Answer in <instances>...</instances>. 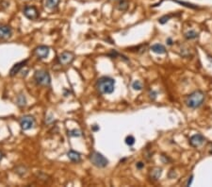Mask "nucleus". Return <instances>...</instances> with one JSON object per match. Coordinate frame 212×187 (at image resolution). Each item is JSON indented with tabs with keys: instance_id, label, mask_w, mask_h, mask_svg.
I'll return each instance as SVG.
<instances>
[{
	"instance_id": "1",
	"label": "nucleus",
	"mask_w": 212,
	"mask_h": 187,
	"mask_svg": "<svg viewBox=\"0 0 212 187\" xmlns=\"http://www.w3.org/2000/svg\"><path fill=\"white\" fill-rule=\"evenodd\" d=\"M114 85L115 81L113 78L109 77H103L97 81L96 88L97 91L102 95H109V94H111L114 91Z\"/></svg>"
},
{
	"instance_id": "2",
	"label": "nucleus",
	"mask_w": 212,
	"mask_h": 187,
	"mask_svg": "<svg viewBox=\"0 0 212 187\" xmlns=\"http://www.w3.org/2000/svg\"><path fill=\"white\" fill-rule=\"evenodd\" d=\"M204 100V94L202 91H195L186 97L185 103L190 109H197L199 108Z\"/></svg>"
},
{
	"instance_id": "3",
	"label": "nucleus",
	"mask_w": 212,
	"mask_h": 187,
	"mask_svg": "<svg viewBox=\"0 0 212 187\" xmlns=\"http://www.w3.org/2000/svg\"><path fill=\"white\" fill-rule=\"evenodd\" d=\"M90 161L91 162L94 166L99 167V168H104L108 165L109 161L103 154L99 153V152H93L90 156Z\"/></svg>"
},
{
	"instance_id": "4",
	"label": "nucleus",
	"mask_w": 212,
	"mask_h": 187,
	"mask_svg": "<svg viewBox=\"0 0 212 187\" xmlns=\"http://www.w3.org/2000/svg\"><path fill=\"white\" fill-rule=\"evenodd\" d=\"M34 80L37 84L41 86H49L51 83V78L48 72L44 70L36 71L34 74Z\"/></svg>"
},
{
	"instance_id": "5",
	"label": "nucleus",
	"mask_w": 212,
	"mask_h": 187,
	"mask_svg": "<svg viewBox=\"0 0 212 187\" xmlns=\"http://www.w3.org/2000/svg\"><path fill=\"white\" fill-rule=\"evenodd\" d=\"M34 124H35V120L31 116H26L21 118L20 120V126L24 131H28V129L32 128Z\"/></svg>"
},
{
	"instance_id": "6",
	"label": "nucleus",
	"mask_w": 212,
	"mask_h": 187,
	"mask_svg": "<svg viewBox=\"0 0 212 187\" xmlns=\"http://www.w3.org/2000/svg\"><path fill=\"white\" fill-rule=\"evenodd\" d=\"M204 141H206V138H204L202 134L197 133V134L192 135V137L189 138V145L193 147H199L204 143Z\"/></svg>"
},
{
	"instance_id": "7",
	"label": "nucleus",
	"mask_w": 212,
	"mask_h": 187,
	"mask_svg": "<svg viewBox=\"0 0 212 187\" xmlns=\"http://www.w3.org/2000/svg\"><path fill=\"white\" fill-rule=\"evenodd\" d=\"M25 16L30 20L37 19L39 17V11L34 6H26L24 10Z\"/></svg>"
},
{
	"instance_id": "8",
	"label": "nucleus",
	"mask_w": 212,
	"mask_h": 187,
	"mask_svg": "<svg viewBox=\"0 0 212 187\" xmlns=\"http://www.w3.org/2000/svg\"><path fill=\"white\" fill-rule=\"evenodd\" d=\"M75 59V56L72 52H63L62 54H60L59 56V62L62 65H65V64H69L71 63Z\"/></svg>"
},
{
	"instance_id": "9",
	"label": "nucleus",
	"mask_w": 212,
	"mask_h": 187,
	"mask_svg": "<svg viewBox=\"0 0 212 187\" xmlns=\"http://www.w3.org/2000/svg\"><path fill=\"white\" fill-rule=\"evenodd\" d=\"M49 51H50V50H49L48 46H40L35 48L34 53H35V55H36L39 59L42 60V59L47 58L48 55H49Z\"/></svg>"
},
{
	"instance_id": "10",
	"label": "nucleus",
	"mask_w": 212,
	"mask_h": 187,
	"mask_svg": "<svg viewBox=\"0 0 212 187\" xmlns=\"http://www.w3.org/2000/svg\"><path fill=\"white\" fill-rule=\"evenodd\" d=\"M12 34L11 28L9 26H0V39H7L10 38Z\"/></svg>"
},
{
	"instance_id": "11",
	"label": "nucleus",
	"mask_w": 212,
	"mask_h": 187,
	"mask_svg": "<svg viewBox=\"0 0 212 187\" xmlns=\"http://www.w3.org/2000/svg\"><path fill=\"white\" fill-rule=\"evenodd\" d=\"M26 62H27V60L22 61V62H18V63L14 64V65L12 66V68L11 69V71H10V76H11V77H13V76H15L17 73H19V71L26 65Z\"/></svg>"
},
{
	"instance_id": "12",
	"label": "nucleus",
	"mask_w": 212,
	"mask_h": 187,
	"mask_svg": "<svg viewBox=\"0 0 212 187\" xmlns=\"http://www.w3.org/2000/svg\"><path fill=\"white\" fill-rule=\"evenodd\" d=\"M151 50L155 53V54H165L166 53V48L164 46H162L160 44H155L151 46Z\"/></svg>"
},
{
	"instance_id": "13",
	"label": "nucleus",
	"mask_w": 212,
	"mask_h": 187,
	"mask_svg": "<svg viewBox=\"0 0 212 187\" xmlns=\"http://www.w3.org/2000/svg\"><path fill=\"white\" fill-rule=\"evenodd\" d=\"M67 156H68L69 159L74 163H79L80 160H81L80 154L78 152H76V151H74V150H70V151L67 153Z\"/></svg>"
},
{
	"instance_id": "14",
	"label": "nucleus",
	"mask_w": 212,
	"mask_h": 187,
	"mask_svg": "<svg viewBox=\"0 0 212 187\" xmlns=\"http://www.w3.org/2000/svg\"><path fill=\"white\" fill-rule=\"evenodd\" d=\"M59 3H60V0H45V6L48 9H51V10L57 8Z\"/></svg>"
},
{
	"instance_id": "15",
	"label": "nucleus",
	"mask_w": 212,
	"mask_h": 187,
	"mask_svg": "<svg viewBox=\"0 0 212 187\" xmlns=\"http://www.w3.org/2000/svg\"><path fill=\"white\" fill-rule=\"evenodd\" d=\"M173 1H174L175 3H178V4L182 5V6H185V7H187V8H189V9H194V10L198 9V6L197 5H193L192 3H188V2H185V1H180V0H173Z\"/></svg>"
},
{
	"instance_id": "16",
	"label": "nucleus",
	"mask_w": 212,
	"mask_h": 187,
	"mask_svg": "<svg viewBox=\"0 0 212 187\" xmlns=\"http://www.w3.org/2000/svg\"><path fill=\"white\" fill-rule=\"evenodd\" d=\"M127 8H128V1L127 0H121L118 4V10L119 11H126Z\"/></svg>"
},
{
	"instance_id": "17",
	"label": "nucleus",
	"mask_w": 212,
	"mask_h": 187,
	"mask_svg": "<svg viewBox=\"0 0 212 187\" xmlns=\"http://www.w3.org/2000/svg\"><path fill=\"white\" fill-rule=\"evenodd\" d=\"M198 37V33L194 30H189L188 32L185 33V38L188 40H192V39H196Z\"/></svg>"
},
{
	"instance_id": "18",
	"label": "nucleus",
	"mask_w": 212,
	"mask_h": 187,
	"mask_svg": "<svg viewBox=\"0 0 212 187\" xmlns=\"http://www.w3.org/2000/svg\"><path fill=\"white\" fill-rule=\"evenodd\" d=\"M161 175V169L160 168H155L153 170H151V178L154 179H159Z\"/></svg>"
},
{
	"instance_id": "19",
	"label": "nucleus",
	"mask_w": 212,
	"mask_h": 187,
	"mask_svg": "<svg viewBox=\"0 0 212 187\" xmlns=\"http://www.w3.org/2000/svg\"><path fill=\"white\" fill-rule=\"evenodd\" d=\"M132 88L134 90H137V91H140L143 89V84L140 81H135L133 83H132Z\"/></svg>"
},
{
	"instance_id": "20",
	"label": "nucleus",
	"mask_w": 212,
	"mask_h": 187,
	"mask_svg": "<svg viewBox=\"0 0 212 187\" xmlns=\"http://www.w3.org/2000/svg\"><path fill=\"white\" fill-rule=\"evenodd\" d=\"M171 17H173V14H168V15H164V16H162V17H160V18L158 19V22H159L160 24L163 25V24L167 23Z\"/></svg>"
},
{
	"instance_id": "21",
	"label": "nucleus",
	"mask_w": 212,
	"mask_h": 187,
	"mask_svg": "<svg viewBox=\"0 0 212 187\" xmlns=\"http://www.w3.org/2000/svg\"><path fill=\"white\" fill-rule=\"evenodd\" d=\"M125 144H126L127 146H129V147L133 146L134 144H135V138H134L132 135L127 136V137L125 138Z\"/></svg>"
},
{
	"instance_id": "22",
	"label": "nucleus",
	"mask_w": 212,
	"mask_h": 187,
	"mask_svg": "<svg viewBox=\"0 0 212 187\" xmlns=\"http://www.w3.org/2000/svg\"><path fill=\"white\" fill-rule=\"evenodd\" d=\"M17 104L19 106H25L26 105V97L24 95H20L17 97Z\"/></svg>"
},
{
	"instance_id": "23",
	"label": "nucleus",
	"mask_w": 212,
	"mask_h": 187,
	"mask_svg": "<svg viewBox=\"0 0 212 187\" xmlns=\"http://www.w3.org/2000/svg\"><path fill=\"white\" fill-rule=\"evenodd\" d=\"M69 135L72 136V137H78V136L81 135V132L79 129H73V131H70L69 132Z\"/></svg>"
},
{
	"instance_id": "24",
	"label": "nucleus",
	"mask_w": 212,
	"mask_h": 187,
	"mask_svg": "<svg viewBox=\"0 0 212 187\" xmlns=\"http://www.w3.org/2000/svg\"><path fill=\"white\" fill-rule=\"evenodd\" d=\"M144 166V163H137V168H139V169H141Z\"/></svg>"
},
{
	"instance_id": "25",
	"label": "nucleus",
	"mask_w": 212,
	"mask_h": 187,
	"mask_svg": "<svg viewBox=\"0 0 212 187\" xmlns=\"http://www.w3.org/2000/svg\"><path fill=\"white\" fill-rule=\"evenodd\" d=\"M192 176L189 179V181H188V182H187V186H189L190 184H192Z\"/></svg>"
},
{
	"instance_id": "26",
	"label": "nucleus",
	"mask_w": 212,
	"mask_h": 187,
	"mask_svg": "<svg viewBox=\"0 0 212 187\" xmlns=\"http://www.w3.org/2000/svg\"><path fill=\"white\" fill-rule=\"evenodd\" d=\"M167 44H168L169 46H172V45H173V41H172L171 38H168V39H167Z\"/></svg>"
},
{
	"instance_id": "27",
	"label": "nucleus",
	"mask_w": 212,
	"mask_h": 187,
	"mask_svg": "<svg viewBox=\"0 0 212 187\" xmlns=\"http://www.w3.org/2000/svg\"><path fill=\"white\" fill-rule=\"evenodd\" d=\"M2 159H3V153L0 151V161H1Z\"/></svg>"
}]
</instances>
